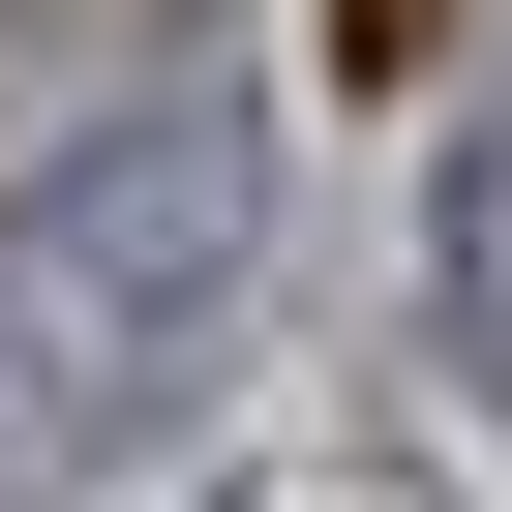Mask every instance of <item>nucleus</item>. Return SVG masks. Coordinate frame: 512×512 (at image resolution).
<instances>
[{"label": "nucleus", "instance_id": "obj_1", "mask_svg": "<svg viewBox=\"0 0 512 512\" xmlns=\"http://www.w3.org/2000/svg\"><path fill=\"white\" fill-rule=\"evenodd\" d=\"M241 302V121H91L61 181H0V482H91L121 422H181Z\"/></svg>", "mask_w": 512, "mask_h": 512}, {"label": "nucleus", "instance_id": "obj_2", "mask_svg": "<svg viewBox=\"0 0 512 512\" xmlns=\"http://www.w3.org/2000/svg\"><path fill=\"white\" fill-rule=\"evenodd\" d=\"M452 362H482V392H512V121H482V151H452Z\"/></svg>", "mask_w": 512, "mask_h": 512}, {"label": "nucleus", "instance_id": "obj_3", "mask_svg": "<svg viewBox=\"0 0 512 512\" xmlns=\"http://www.w3.org/2000/svg\"><path fill=\"white\" fill-rule=\"evenodd\" d=\"M422 31H452V0H332V61H422Z\"/></svg>", "mask_w": 512, "mask_h": 512}]
</instances>
